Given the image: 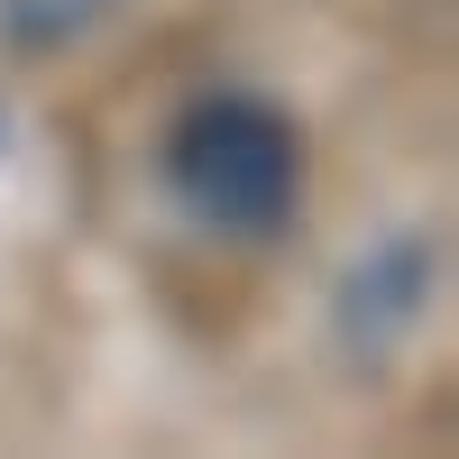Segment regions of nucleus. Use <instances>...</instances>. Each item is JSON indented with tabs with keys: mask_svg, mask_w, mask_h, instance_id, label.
I'll return each instance as SVG.
<instances>
[{
	"mask_svg": "<svg viewBox=\"0 0 459 459\" xmlns=\"http://www.w3.org/2000/svg\"><path fill=\"white\" fill-rule=\"evenodd\" d=\"M166 184L212 239H276L303 194V138L276 101L212 92L166 138Z\"/></svg>",
	"mask_w": 459,
	"mask_h": 459,
	"instance_id": "1",
	"label": "nucleus"
},
{
	"mask_svg": "<svg viewBox=\"0 0 459 459\" xmlns=\"http://www.w3.org/2000/svg\"><path fill=\"white\" fill-rule=\"evenodd\" d=\"M423 294H432V239L423 230H395L377 239L350 276H340V340L350 350H395V340L423 322Z\"/></svg>",
	"mask_w": 459,
	"mask_h": 459,
	"instance_id": "2",
	"label": "nucleus"
},
{
	"mask_svg": "<svg viewBox=\"0 0 459 459\" xmlns=\"http://www.w3.org/2000/svg\"><path fill=\"white\" fill-rule=\"evenodd\" d=\"M129 0H0V37H10L19 56H65L83 47L101 19H120Z\"/></svg>",
	"mask_w": 459,
	"mask_h": 459,
	"instance_id": "3",
	"label": "nucleus"
}]
</instances>
